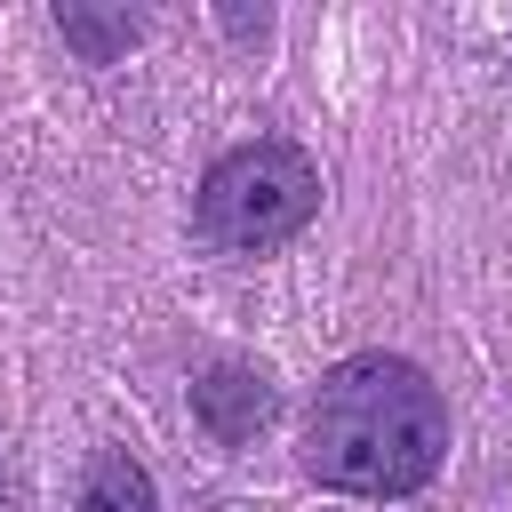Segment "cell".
I'll list each match as a JSON object with an SVG mask.
<instances>
[{"label": "cell", "instance_id": "cell-1", "mask_svg": "<svg viewBox=\"0 0 512 512\" xmlns=\"http://www.w3.org/2000/svg\"><path fill=\"white\" fill-rule=\"evenodd\" d=\"M448 456L440 384L400 352H352L320 376L304 416V464L352 496H416Z\"/></svg>", "mask_w": 512, "mask_h": 512}, {"label": "cell", "instance_id": "cell-2", "mask_svg": "<svg viewBox=\"0 0 512 512\" xmlns=\"http://www.w3.org/2000/svg\"><path fill=\"white\" fill-rule=\"evenodd\" d=\"M200 240L224 248V256H264L280 240H296L312 216H320V168L304 144L288 136H256L240 152H224L208 176H200Z\"/></svg>", "mask_w": 512, "mask_h": 512}, {"label": "cell", "instance_id": "cell-3", "mask_svg": "<svg viewBox=\"0 0 512 512\" xmlns=\"http://www.w3.org/2000/svg\"><path fill=\"white\" fill-rule=\"evenodd\" d=\"M272 408H280V392H272V376H264L256 360H216V368H200V384H192V416H200L208 440H224V448L256 440V432L272 424Z\"/></svg>", "mask_w": 512, "mask_h": 512}, {"label": "cell", "instance_id": "cell-4", "mask_svg": "<svg viewBox=\"0 0 512 512\" xmlns=\"http://www.w3.org/2000/svg\"><path fill=\"white\" fill-rule=\"evenodd\" d=\"M72 512H160V496H152V472H144L128 448H104V456L88 464Z\"/></svg>", "mask_w": 512, "mask_h": 512}, {"label": "cell", "instance_id": "cell-5", "mask_svg": "<svg viewBox=\"0 0 512 512\" xmlns=\"http://www.w3.org/2000/svg\"><path fill=\"white\" fill-rule=\"evenodd\" d=\"M56 32H64L88 64H112V56L144 32V16H128V8H112V16H96V8H56Z\"/></svg>", "mask_w": 512, "mask_h": 512}]
</instances>
